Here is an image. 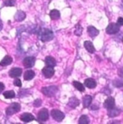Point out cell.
<instances>
[{"label":"cell","mask_w":123,"mask_h":124,"mask_svg":"<svg viewBox=\"0 0 123 124\" xmlns=\"http://www.w3.org/2000/svg\"><path fill=\"white\" fill-rule=\"evenodd\" d=\"M120 30V26L117 24V23H110L106 29V32L107 34H109V35H114V34H116Z\"/></svg>","instance_id":"cell-4"},{"label":"cell","mask_w":123,"mask_h":124,"mask_svg":"<svg viewBox=\"0 0 123 124\" xmlns=\"http://www.w3.org/2000/svg\"><path fill=\"white\" fill-rule=\"evenodd\" d=\"M78 123L80 124H88L90 123V120L88 118V117L86 115H83L80 116Z\"/></svg>","instance_id":"cell-25"},{"label":"cell","mask_w":123,"mask_h":124,"mask_svg":"<svg viewBox=\"0 0 123 124\" xmlns=\"http://www.w3.org/2000/svg\"><path fill=\"white\" fill-rule=\"evenodd\" d=\"M20 110V105L18 102H13L9 105L6 109V114L7 116H12Z\"/></svg>","instance_id":"cell-3"},{"label":"cell","mask_w":123,"mask_h":124,"mask_svg":"<svg viewBox=\"0 0 123 124\" xmlns=\"http://www.w3.org/2000/svg\"><path fill=\"white\" fill-rule=\"evenodd\" d=\"M16 0H5L4 1V5L6 7H13L15 6Z\"/></svg>","instance_id":"cell-28"},{"label":"cell","mask_w":123,"mask_h":124,"mask_svg":"<svg viewBox=\"0 0 123 124\" xmlns=\"http://www.w3.org/2000/svg\"><path fill=\"white\" fill-rule=\"evenodd\" d=\"M54 67H51V66H45L43 69H42V73L46 77V78H51L54 76Z\"/></svg>","instance_id":"cell-7"},{"label":"cell","mask_w":123,"mask_h":124,"mask_svg":"<svg viewBox=\"0 0 123 124\" xmlns=\"http://www.w3.org/2000/svg\"><path fill=\"white\" fill-rule=\"evenodd\" d=\"M122 1H123V0H122Z\"/></svg>","instance_id":"cell-36"},{"label":"cell","mask_w":123,"mask_h":124,"mask_svg":"<svg viewBox=\"0 0 123 124\" xmlns=\"http://www.w3.org/2000/svg\"><path fill=\"white\" fill-rule=\"evenodd\" d=\"M41 104H42V101H41L40 99L35 100L34 101V102H33V105H34L35 107H36V108L40 107V106L41 105Z\"/></svg>","instance_id":"cell-30"},{"label":"cell","mask_w":123,"mask_h":124,"mask_svg":"<svg viewBox=\"0 0 123 124\" xmlns=\"http://www.w3.org/2000/svg\"><path fill=\"white\" fill-rule=\"evenodd\" d=\"M92 102V97L90 95H86L83 99V105L84 108H88Z\"/></svg>","instance_id":"cell-19"},{"label":"cell","mask_w":123,"mask_h":124,"mask_svg":"<svg viewBox=\"0 0 123 124\" xmlns=\"http://www.w3.org/2000/svg\"><path fill=\"white\" fill-rule=\"evenodd\" d=\"M120 113V110H117V109H116L115 108L108 110V116H109V117H111V118L116 117V116H119Z\"/></svg>","instance_id":"cell-22"},{"label":"cell","mask_w":123,"mask_h":124,"mask_svg":"<svg viewBox=\"0 0 123 124\" xmlns=\"http://www.w3.org/2000/svg\"><path fill=\"white\" fill-rule=\"evenodd\" d=\"M39 37H40V40L42 42H47L52 40L54 38V33L52 31L44 28L41 31Z\"/></svg>","instance_id":"cell-1"},{"label":"cell","mask_w":123,"mask_h":124,"mask_svg":"<svg viewBox=\"0 0 123 124\" xmlns=\"http://www.w3.org/2000/svg\"><path fill=\"white\" fill-rule=\"evenodd\" d=\"M87 32L89 35V36L91 38H94L96 36H97L99 34V31L97 30L95 27L93 26H89L87 28Z\"/></svg>","instance_id":"cell-14"},{"label":"cell","mask_w":123,"mask_h":124,"mask_svg":"<svg viewBox=\"0 0 123 124\" xmlns=\"http://www.w3.org/2000/svg\"><path fill=\"white\" fill-rule=\"evenodd\" d=\"M73 85L74 87L80 92H84L85 91V87L83 86V85L82 83H80V82L78 81H74L73 82Z\"/></svg>","instance_id":"cell-23"},{"label":"cell","mask_w":123,"mask_h":124,"mask_svg":"<svg viewBox=\"0 0 123 124\" xmlns=\"http://www.w3.org/2000/svg\"><path fill=\"white\" fill-rule=\"evenodd\" d=\"M79 104H80V101L78 100V99H77L75 97H72L69 100L67 105L72 108H75L76 107H78L79 105Z\"/></svg>","instance_id":"cell-12"},{"label":"cell","mask_w":123,"mask_h":124,"mask_svg":"<svg viewBox=\"0 0 123 124\" xmlns=\"http://www.w3.org/2000/svg\"><path fill=\"white\" fill-rule=\"evenodd\" d=\"M23 70L21 68H12L9 71V75L12 78H18L21 76Z\"/></svg>","instance_id":"cell-9"},{"label":"cell","mask_w":123,"mask_h":124,"mask_svg":"<svg viewBox=\"0 0 123 124\" xmlns=\"http://www.w3.org/2000/svg\"><path fill=\"white\" fill-rule=\"evenodd\" d=\"M49 16H50V18L52 20H57V19L60 18V12L57 9H53V10H52L50 12Z\"/></svg>","instance_id":"cell-20"},{"label":"cell","mask_w":123,"mask_h":124,"mask_svg":"<svg viewBox=\"0 0 123 124\" xmlns=\"http://www.w3.org/2000/svg\"><path fill=\"white\" fill-rule=\"evenodd\" d=\"M82 32H83V28H82L79 24H78V25L75 26V34L76 35H78V36H80V35H81Z\"/></svg>","instance_id":"cell-27"},{"label":"cell","mask_w":123,"mask_h":124,"mask_svg":"<svg viewBox=\"0 0 123 124\" xmlns=\"http://www.w3.org/2000/svg\"><path fill=\"white\" fill-rule=\"evenodd\" d=\"M45 63L46 66H51V67H54L57 64L55 59L52 56H46L45 59Z\"/></svg>","instance_id":"cell-17"},{"label":"cell","mask_w":123,"mask_h":124,"mask_svg":"<svg viewBox=\"0 0 123 124\" xmlns=\"http://www.w3.org/2000/svg\"><path fill=\"white\" fill-rule=\"evenodd\" d=\"M49 118V112L46 108L41 109L38 113V120L40 122H45Z\"/></svg>","instance_id":"cell-6"},{"label":"cell","mask_w":123,"mask_h":124,"mask_svg":"<svg viewBox=\"0 0 123 124\" xmlns=\"http://www.w3.org/2000/svg\"><path fill=\"white\" fill-rule=\"evenodd\" d=\"M115 106V101L112 97H109L104 102V107L107 110L114 108Z\"/></svg>","instance_id":"cell-8"},{"label":"cell","mask_w":123,"mask_h":124,"mask_svg":"<svg viewBox=\"0 0 123 124\" xmlns=\"http://www.w3.org/2000/svg\"><path fill=\"white\" fill-rule=\"evenodd\" d=\"M58 91V88L57 86H49V87H45L41 89L42 93L47 96V97H54L56 93Z\"/></svg>","instance_id":"cell-2"},{"label":"cell","mask_w":123,"mask_h":124,"mask_svg":"<svg viewBox=\"0 0 123 124\" xmlns=\"http://www.w3.org/2000/svg\"><path fill=\"white\" fill-rule=\"evenodd\" d=\"M35 77V72L33 70H28L24 74V79L29 81L34 78Z\"/></svg>","instance_id":"cell-21"},{"label":"cell","mask_w":123,"mask_h":124,"mask_svg":"<svg viewBox=\"0 0 123 124\" xmlns=\"http://www.w3.org/2000/svg\"><path fill=\"white\" fill-rule=\"evenodd\" d=\"M84 84L86 87H87L89 89H93L96 87V82L91 78H88L85 80Z\"/></svg>","instance_id":"cell-13"},{"label":"cell","mask_w":123,"mask_h":124,"mask_svg":"<svg viewBox=\"0 0 123 124\" xmlns=\"http://www.w3.org/2000/svg\"><path fill=\"white\" fill-rule=\"evenodd\" d=\"M118 74H119V76H120V77L123 78V67L119 69V71H118Z\"/></svg>","instance_id":"cell-32"},{"label":"cell","mask_w":123,"mask_h":124,"mask_svg":"<svg viewBox=\"0 0 123 124\" xmlns=\"http://www.w3.org/2000/svg\"><path fill=\"white\" fill-rule=\"evenodd\" d=\"M122 40H123V39H122Z\"/></svg>","instance_id":"cell-35"},{"label":"cell","mask_w":123,"mask_h":124,"mask_svg":"<svg viewBox=\"0 0 123 124\" xmlns=\"http://www.w3.org/2000/svg\"><path fill=\"white\" fill-rule=\"evenodd\" d=\"M35 62V59L33 56H28L24 59L23 65L26 68H32Z\"/></svg>","instance_id":"cell-10"},{"label":"cell","mask_w":123,"mask_h":124,"mask_svg":"<svg viewBox=\"0 0 123 124\" xmlns=\"http://www.w3.org/2000/svg\"><path fill=\"white\" fill-rule=\"evenodd\" d=\"M113 85L115 87H123V78L120 77L118 79H115L113 81Z\"/></svg>","instance_id":"cell-24"},{"label":"cell","mask_w":123,"mask_h":124,"mask_svg":"<svg viewBox=\"0 0 123 124\" xmlns=\"http://www.w3.org/2000/svg\"><path fill=\"white\" fill-rule=\"evenodd\" d=\"M3 95L6 99H12L15 97V93L12 90H9V91L4 92L3 93Z\"/></svg>","instance_id":"cell-26"},{"label":"cell","mask_w":123,"mask_h":124,"mask_svg":"<svg viewBox=\"0 0 123 124\" xmlns=\"http://www.w3.org/2000/svg\"><path fill=\"white\" fill-rule=\"evenodd\" d=\"M14 85L16 87H21L22 86V82L20 79L15 78V80L14 81Z\"/></svg>","instance_id":"cell-29"},{"label":"cell","mask_w":123,"mask_h":124,"mask_svg":"<svg viewBox=\"0 0 123 124\" xmlns=\"http://www.w3.org/2000/svg\"><path fill=\"white\" fill-rule=\"evenodd\" d=\"M26 17V15L24 12L23 11H18L15 15V20L17 21V22H21L23 21Z\"/></svg>","instance_id":"cell-15"},{"label":"cell","mask_w":123,"mask_h":124,"mask_svg":"<svg viewBox=\"0 0 123 124\" xmlns=\"http://www.w3.org/2000/svg\"><path fill=\"white\" fill-rule=\"evenodd\" d=\"M4 87H4V85L2 82H0V93L4 90Z\"/></svg>","instance_id":"cell-33"},{"label":"cell","mask_w":123,"mask_h":124,"mask_svg":"<svg viewBox=\"0 0 123 124\" xmlns=\"http://www.w3.org/2000/svg\"><path fill=\"white\" fill-rule=\"evenodd\" d=\"M12 62V58L9 56H6L4 57V59L0 62V66H7L9 64H11Z\"/></svg>","instance_id":"cell-18"},{"label":"cell","mask_w":123,"mask_h":124,"mask_svg":"<svg viewBox=\"0 0 123 124\" xmlns=\"http://www.w3.org/2000/svg\"><path fill=\"white\" fill-rule=\"evenodd\" d=\"M51 115H52V118L57 122H61L64 118V114L62 111L57 110V109L52 110L51 112Z\"/></svg>","instance_id":"cell-5"},{"label":"cell","mask_w":123,"mask_h":124,"mask_svg":"<svg viewBox=\"0 0 123 124\" xmlns=\"http://www.w3.org/2000/svg\"><path fill=\"white\" fill-rule=\"evenodd\" d=\"M2 28H3V24H2V22L0 19V31L2 30Z\"/></svg>","instance_id":"cell-34"},{"label":"cell","mask_w":123,"mask_h":124,"mask_svg":"<svg viewBox=\"0 0 123 124\" xmlns=\"http://www.w3.org/2000/svg\"><path fill=\"white\" fill-rule=\"evenodd\" d=\"M84 47L86 48V49L90 53V54H93L95 52V48L93 45L92 42L89 41V40H86L84 43Z\"/></svg>","instance_id":"cell-16"},{"label":"cell","mask_w":123,"mask_h":124,"mask_svg":"<svg viewBox=\"0 0 123 124\" xmlns=\"http://www.w3.org/2000/svg\"><path fill=\"white\" fill-rule=\"evenodd\" d=\"M120 26H123V17H119L117 19V23Z\"/></svg>","instance_id":"cell-31"},{"label":"cell","mask_w":123,"mask_h":124,"mask_svg":"<svg viewBox=\"0 0 123 124\" xmlns=\"http://www.w3.org/2000/svg\"><path fill=\"white\" fill-rule=\"evenodd\" d=\"M20 118L22 121H23L25 123H29L35 119L34 116L31 113H25L22 114L20 116Z\"/></svg>","instance_id":"cell-11"}]
</instances>
